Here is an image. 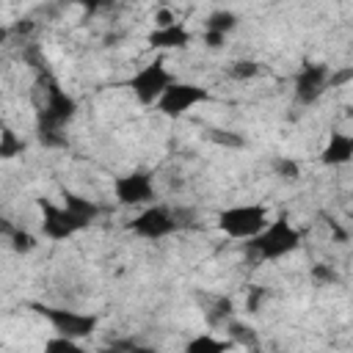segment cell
Returning <instances> with one entry per match:
<instances>
[{"instance_id": "6da1fadb", "label": "cell", "mask_w": 353, "mask_h": 353, "mask_svg": "<svg viewBox=\"0 0 353 353\" xmlns=\"http://www.w3.org/2000/svg\"><path fill=\"white\" fill-rule=\"evenodd\" d=\"M270 221V212L265 204H254V201H245V204H232V207H223L218 212V232L226 234L229 240H251L256 237L265 223Z\"/></svg>"}, {"instance_id": "7a4b0ae2", "label": "cell", "mask_w": 353, "mask_h": 353, "mask_svg": "<svg viewBox=\"0 0 353 353\" xmlns=\"http://www.w3.org/2000/svg\"><path fill=\"white\" fill-rule=\"evenodd\" d=\"M248 245L259 259L273 262V259H281V256L292 254L301 245V232L287 218H276V221H268L265 229L256 237L248 240Z\"/></svg>"}, {"instance_id": "3957f363", "label": "cell", "mask_w": 353, "mask_h": 353, "mask_svg": "<svg viewBox=\"0 0 353 353\" xmlns=\"http://www.w3.org/2000/svg\"><path fill=\"white\" fill-rule=\"evenodd\" d=\"M174 80H176V72L168 69V63H165L163 58H154V61L138 66V69L130 74L127 85H130L132 97H135L141 105H154V102L160 99V94H163Z\"/></svg>"}, {"instance_id": "277c9868", "label": "cell", "mask_w": 353, "mask_h": 353, "mask_svg": "<svg viewBox=\"0 0 353 353\" xmlns=\"http://www.w3.org/2000/svg\"><path fill=\"white\" fill-rule=\"evenodd\" d=\"M210 99V91L204 88V85H199V83H185V80H174L163 94H160V99L154 102V110H160L165 119H182V116H188L196 105H201V102H207Z\"/></svg>"}, {"instance_id": "5b68a950", "label": "cell", "mask_w": 353, "mask_h": 353, "mask_svg": "<svg viewBox=\"0 0 353 353\" xmlns=\"http://www.w3.org/2000/svg\"><path fill=\"white\" fill-rule=\"evenodd\" d=\"M176 226H179L176 215H174L168 207L154 204V201L146 204V207H141V212L127 223V229H130L132 234L146 237V240H163V237H168L171 232H176Z\"/></svg>"}, {"instance_id": "8992f818", "label": "cell", "mask_w": 353, "mask_h": 353, "mask_svg": "<svg viewBox=\"0 0 353 353\" xmlns=\"http://www.w3.org/2000/svg\"><path fill=\"white\" fill-rule=\"evenodd\" d=\"M113 196L124 207H146L157 199L154 176L146 171H130L113 179Z\"/></svg>"}, {"instance_id": "52a82bcc", "label": "cell", "mask_w": 353, "mask_h": 353, "mask_svg": "<svg viewBox=\"0 0 353 353\" xmlns=\"http://www.w3.org/2000/svg\"><path fill=\"white\" fill-rule=\"evenodd\" d=\"M41 210H44V218H41V234L47 240H66L72 234H77L80 229H85L91 223V218H85L83 212H74L72 207H66L63 201L55 207V204H44L41 201Z\"/></svg>"}, {"instance_id": "ba28073f", "label": "cell", "mask_w": 353, "mask_h": 353, "mask_svg": "<svg viewBox=\"0 0 353 353\" xmlns=\"http://www.w3.org/2000/svg\"><path fill=\"white\" fill-rule=\"evenodd\" d=\"M39 312L44 314V320H50V325L55 328V334H63V336H72V339L91 336L94 328H97V317H94V314H85V312L52 309V306H44V309H39Z\"/></svg>"}, {"instance_id": "9c48e42d", "label": "cell", "mask_w": 353, "mask_h": 353, "mask_svg": "<svg viewBox=\"0 0 353 353\" xmlns=\"http://www.w3.org/2000/svg\"><path fill=\"white\" fill-rule=\"evenodd\" d=\"M193 41V33L176 22V25H168V28H152L149 36H146V44L157 52H168V50H188Z\"/></svg>"}, {"instance_id": "30bf717a", "label": "cell", "mask_w": 353, "mask_h": 353, "mask_svg": "<svg viewBox=\"0 0 353 353\" xmlns=\"http://www.w3.org/2000/svg\"><path fill=\"white\" fill-rule=\"evenodd\" d=\"M328 80H331V72H328V66H323V63H312V66H303V72L298 74V83H295L298 99H303V102H312V99H317V97L325 91Z\"/></svg>"}, {"instance_id": "8fae6325", "label": "cell", "mask_w": 353, "mask_h": 353, "mask_svg": "<svg viewBox=\"0 0 353 353\" xmlns=\"http://www.w3.org/2000/svg\"><path fill=\"white\" fill-rule=\"evenodd\" d=\"M350 157H353V135L345 130L331 132V138L325 141V146L320 152V163L328 168H339V165H347Z\"/></svg>"}, {"instance_id": "7c38bea8", "label": "cell", "mask_w": 353, "mask_h": 353, "mask_svg": "<svg viewBox=\"0 0 353 353\" xmlns=\"http://www.w3.org/2000/svg\"><path fill=\"white\" fill-rule=\"evenodd\" d=\"M72 113H74V99L66 97L63 91L52 88L47 102H44V110H41V124L47 121L50 127H61V124H66L72 119Z\"/></svg>"}, {"instance_id": "4fadbf2b", "label": "cell", "mask_w": 353, "mask_h": 353, "mask_svg": "<svg viewBox=\"0 0 353 353\" xmlns=\"http://www.w3.org/2000/svg\"><path fill=\"white\" fill-rule=\"evenodd\" d=\"M232 347H237L232 339H221L212 334H199L185 345L188 353H221V350H232Z\"/></svg>"}, {"instance_id": "5bb4252c", "label": "cell", "mask_w": 353, "mask_h": 353, "mask_svg": "<svg viewBox=\"0 0 353 353\" xmlns=\"http://www.w3.org/2000/svg\"><path fill=\"white\" fill-rule=\"evenodd\" d=\"M237 14L234 11H229V8H218V11H212L207 19H204V30H215V33H223V36H229L234 28H237Z\"/></svg>"}, {"instance_id": "9a60e30c", "label": "cell", "mask_w": 353, "mask_h": 353, "mask_svg": "<svg viewBox=\"0 0 353 353\" xmlns=\"http://www.w3.org/2000/svg\"><path fill=\"white\" fill-rule=\"evenodd\" d=\"M22 149H25V141L17 132H11V130H3L0 132V157L3 160H11V157L22 154Z\"/></svg>"}, {"instance_id": "2e32d148", "label": "cell", "mask_w": 353, "mask_h": 353, "mask_svg": "<svg viewBox=\"0 0 353 353\" xmlns=\"http://www.w3.org/2000/svg\"><path fill=\"white\" fill-rule=\"evenodd\" d=\"M36 245H39V237L33 232H28V229H14L11 232V248L17 254H30V251H36Z\"/></svg>"}, {"instance_id": "e0dca14e", "label": "cell", "mask_w": 353, "mask_h": 353, "mask_svg": "<svg viewBox=\"0 0 353 353\" xmlns=\"http://www.w3.org/2000/svg\"><path fill=\"white\" fill-rule=\"evenodd\" d=\"M176 22H179V14L171 6H157L152 11V28H168V25H176Z\"/></svg>"}, {"instance_id": "ac0fdd59", "label": "cell", "mask_w": 353, "mask_h": 353, "mask_svg": "<svg viewBox=\"0 0 353 353\" xmlns=\"http://www.w3.org/2000/svg\"><path fill=\"white\" fill-rule=\"evenodd\" d=\"M229 74H232L234 80L256 77V74H259V63H254V61H234V63H232V69H229Z\"/></svg>"}, {"instance_id": "d6986e66", "label": "cell", "mask_w": 353, "mask_h": 353, "mask_svg": "<svg viewBox=\"0 0 353 353\" xmlns=\"http://www.w3.org/2000/svg\"><path fill=\"white\" fill-rule=\"evenodd\" d=\"M44 350H80V339H72V336L58 334V336H52V339L44 342Z\"/></svg>"}, {"instance_id": "ffe728a7", "label": "cell", "mask_w": 353, "mask_h": 353, "mask_svg": "<svg viewBox=\"0 0 353 353\" xmlns=\"http://www.w3.org/2000/svg\"><path fill=\"white\" fill-rule=\"evenodd\" d=\"M226 39H229V36L215 33V30H204V36H201V41H204L207 50H223V47H226Z\"/></svg>"}, {"instance_id": "44dd1931", "label": "cell", "mask_w": 353, "mask_h": 353, "mask_svg": "<svg viewBox=\"0 0 353 353\" xmlns=\"http://www.w3.org/2000/svg\"><path fill=\"white\" fill-rule=\"evenodd\" d=\"M80 3H85L88 8H99V6H108V3H113V0H80Z\"/></svg>"}, {"instance_id": "7402d4cb", "label": "cell", "mask_w": 353, "mask_h": 353, "mask_svg": "<svg viewBox=\"0 0 353 353\" xmlns=\"http://www.w3.org/2000/svg\"><path fill=\"white\" fill-rule=\"evenodd\" d=\"M0 3H3V0H0Z\"/></svg>"}]
</instances>
